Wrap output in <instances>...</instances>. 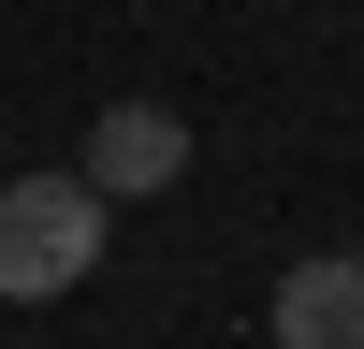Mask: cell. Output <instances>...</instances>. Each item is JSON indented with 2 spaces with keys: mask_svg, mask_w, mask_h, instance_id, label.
<instances>
[{
  "mask_svg": "<svg viewBox=\"0 0 364 349\" xmlns=\"http://www.w3.org/2000/svg\"><path fill=\"white\" fill-rule=\"evenodd\" d=\"M277 349H364V248H306L277 277Z\"/></svg>",
  "mask_w": 364,
  "mask_h": 349,
  "instance_id": "cell-3",
  "label": "cell"
},
{
  "mask_svg": "<svg viewBox=\"0 0 364 349\" xmlns=\"http://www.w3.org/2000/svg\"><path fill=\"white\" fill-rule=\"evenodd\" d=\"M175 174H190V116L175 102H102L87 116V189L102 204H161Z\"/></svg>",
  "mask_w": 364,
  "mask_h": 349,
  "instance_id": "cell-2",
  "label": "cell"
},
{
  "mask_svg": "<svg viewBox=\"0 0 364 349\" xmlns=\"http://www.w3.org/2000/svg\"><path fill=\"white\" fill-rule=\"evenodd\" d=\"M102 218L117 204L87 174H0V306H58L102 277Z\"/></svg>",
  "mask_w": 364,
  "mask_h": 349,
  "instance_id": "cell-1",
  "label": "cell"
}]
</instances>
